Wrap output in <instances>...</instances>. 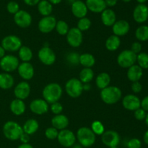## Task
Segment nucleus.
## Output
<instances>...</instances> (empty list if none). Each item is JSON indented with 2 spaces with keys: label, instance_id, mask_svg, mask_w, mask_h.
Wrapping results in <instances>:
<instances>
[{
  "label": "nucleus",
  "instance_id": "f257e3e1",
  "mask_svg": "<svg viewBox=\"0 0 148 148\" xmlns=\"http://www.w3.org/2000/svg\"><path fill=\"white\" fill-rule=\"evenodd\" d=\"M62 88L57 83H51L47 84L42 91L43 100L49 104L58 102L62 96Z\"/></svg>",
  "mask_w": 148,
  "mask_h": 148
},
{
  "label": "nucleus",
  "instance_id": "f03ea898",
  "mask_svg": "<svg viewBox=\"0 0 148 148\" xmlns=\"http://www.w3.org/2000/svg\"><path fill=\"white\" fill-rule=\"evenodd\" d=\"M121 90L115 86H108L101 91V100L107 104H116L121 100Z\"/></svg>",
  "mask_w": 148,
  "mask_h": 148
},
{
  "label": "nucleus",
  "instance_id": "7ed1b4c3",
  "mask_svg": "<svg viewBox=\"0 0 148 148\" xmlns=\"http://www.w3.org/2000/svg\"><path fill=\"white\" fill-rule=\"evenodd\" d=\"M3 133L7 139L16 141L20 139L21 135L24 133L23 127L17 122L9 120L3 126Z\"/></svg>",
  "mask_w": 148,
  "mask_h": 148
},
{
  "label": "nucleus",
  "instance_id": "20e7f679",
  "mask_svg": "<svg viewBox=\"0 0 148 148\" xmlns=\"http://www.w3.org/2000/svg\"><path fill=\"white\" fill-rule=\"evenodd\" d=\"M76 138L79 145L84 147H90L95 144L96 140V135L94 133L92 129L83 126L79 128L77 130Z\"/></svg>",
  "mask_w": 148,
  "mask_h": 148
},
{
  "label": "nucleus",
  "instance_id": "39448f33",
  "mask_svg": "<svg viewBox=\"0 0 148 148\" xmlns=\"http://www.w3.org/2000/svg\"><path fill=\"white\" fill-rule=\"evenodd\" d=\"M65 90L70 97L77 98L83 91V84L78 78H72L68 80L65 84Z\"/></svg>",
  "mask_w": 148,
  "mask_h": 148
},
{
  "label": "nucleus",
  "instance_id": "423d86ee",
  "mask_svg": "<svg viewBox=\"0 0 148 148\" xmlns=\"http://www.w3.org/2000/svg\"><path fill=\"white\" fill-rule=\"evenodd\" d=\"M137 62V55L131 49L122 51L117 57V63L123 68H129Z\"/></svg>",
  "mask_w": 148,
  "mask_h": 148
},
{
  "label": "nucleus",
  "instance_id": "0eeeda50",
  "mask_svg": "<svg viewBox=\"0 0 148 148\" xmlns=\"http://www.w3.org/2000/svg\"><path fill=\"white\" fill-rule=\"evenodd\" d=\"M23 45L22 40L17 36L9 35L1 41V46L7 52H14L18 51Z\"/></svg>",
  "mask_w": 148,
  "mask_h": 148
},
{
  "label": "nucleus",
  "instance_id": "6e6552de",
  "mask_svg": "<svg viewBox=\"0 0 148 148\" xmlns=\"http://www.w3.org/2000/svg\"><path fill=\"white\" fill-rule=\"evenodd\" d=\"M19 65L18 58L12 55H4L0 59V68L5 73L13 72L17 69Z\"/></svg>",
  "mask_w": 148,
  "mask_h": 148
},
{
  "label": "nucleus",
  "instance_id": "1a4fd4ad",
  "mask_svg": "<svg viewBox=\"0 0 148 148\" xmlns=\"http://www.w3.org/2000/svg\"><path fill=\"white\" fill-rule=\"evenodd\" d=\"M57 139L62 146L64 147H70L75 145L77 138L72 131L64 129L59 132Z\"/></svg>",
  "mask_w": 148,
  "mask_h": 148
},
{
  "label": "nucleus",
  "instance_id": "9d476101",
  "mask_svg": "<svg viewBox=\"0 0 148 148\" xmlns=\"http://www.w3.org/2000/svg\"><path fill=\"white\" fill-rule=\"evenodd\" d=\"M66 36V41L72 47H79L82 43L83 36L80 30L77 28H72L69 30Z\"/></svg>",
  "mask_w": 148,
  "mask_h": 148
},
{
  "label": "nucleus",
  "instance_id": "9b49d317",
  "mask_svg": "<svg viewBox=\"0 0 148 148\" xmlns=\"http://www.w3.org/2000/svg\"><path fill=\"white\" fill-rule=\"evenodd\" d=\"M101 141L106 146L108 147H117L120 143V136L116 131H106L101 135Z\"/></svg>",
  "mask_w": 148,
  "mask_h": 148
},
{
  "label": "nucleus",
  "instance_id": "f8f14e48",
  "mask_svg": "<svg viewBox=\"0 0 148 148\" xmlns=\"http://www.w3.org/2000/svg\"><path fill=\"white\" fill-rule=\"evenodd\" d=\"M38 56L40 62L46 65H53L56 59L55 52L49 46L42 47L38 51Z\"/></svg>",
  "mask_w": 148,
  "mask_h": 148
},
{
  "label": "nucleus",
  "instance_id": "ddd939ff",
  "mask_svg": "<svg viewBox=\"0 0 148 148\" xmlns=\"http://www.w3.org/2000/svg\"><path fill=\"white\" fill-rule=\"evenodd\" d=\"M32 16L25 10H19L14 15V21L17 26L23 28L29 27L32 23Z\"/></svg>",
  "mask_w": 148,
  "mask_h": 148
},
{
  "label": "nucleus",
  "instance_id": "4468645a",
  "mask_svg": "<svg viewBox=\"0 0 148 148\" xmlns=\"http://www.w3.org/2000/svg\"><path fill=\"white\" fill-rule=\"evenodd\" d=\"M56 19L51 15L42 17L38 23V29L41 33H49L55 29L56 25Z\"/></svg>",
  "mask_w": 148,
  "mask_h": 148
},
{
  "label": "nucleus",
  "instance_id": "2eb2a0df",
  "mask_svg": "<svg viewBox=\"0 0 148 148\" xmlns=\"http://www.w3.org/2000/svg\"><path fill=\"white\" fill-rule=\"evenodd\" d=\"M123 107L130 111H134L141 107V100L134 94H127L122 100Z\"/></svg>",
  "mask_w": 148,
  "mask_h": 148
},
{
  "label": "nucleus",
  "instance_id": "dca6fc26",
  "mask_svg": "<svg viewBox=\"0 0 148 148\" xmlns=\"http://www.w3.org/2000/svg\"><path fill=\"white\" fill-rule=\"evenodd\" d=\"M133 18L137 23H144L148 20V7L145 4H137L133 11Z\"/></svg>",
  "mask_w": 148,
  "mask_h": 148
},
{
  "label": "nucleus",
  "instance_id": "f3484780",
  "mask_svg": "<svg viewBox=\"0 0 148 148\" xmlns=\"http://www.w3.org/2000/svg\"><path fill=\"white\" fill-rule=\"evenodd\" d=\"M49 108V103L42 99H36L33 100L30 104V110L36 115L45 114L48 112Z\"/></svg>",
  "mask_w": 148,
  "mask_h": 148
},
{
  "label": "nucleus",
  "instance_id": "a211bd4d",
  "mask_svg": "<svg viewBox=\"0 0 148 148\" xmlns=\"http://www.w3.org/2000/svg\"><path fill=\"white\" fill-rule=\"evenodd\" d=\"M30 93V84L27 81H21L16 85L14 89V94L16 98L20 100H25Z\"/></svg>",
  "mask_w": 148,
  "mask_h": 148
},
{
  "label": "nucleus",
  "instance_id": "6ab92c4d",
  "mask_svg": "<svg viewBox=\"0 0 148 148\" xmlns=\"http://www.w3.org/2000/svg\"><path fill=\"white\" fill-rule=\"evenodd\" d=\"M17 71L20 76L24 80H30L34 75V68L29 62H23L20 64Z\"/></svg>",
  "mask_w": 148,
  "mask_h": 148
},
{
  "label": "nucleus",
  "instance_id": "aec40b11",
  "mask_svg": "<svg viewBox=\"0 0 148 148\" xmlns=\"http://www.w3.org/2000/svg\"><path fill=\"white\" fill-rule=\"evenodd\" d=\"M71 10H72V12L74 16L79 19L85 17L88 12L85 2L81 1V0H77L72 3L71 4Z\"/></svg>",
  "mask_w": 148,
  "mask_h": 148
},
{
  "label": "nucleus",
  "instance_id": "412c9836",
  "mask_svg": "<svg viewBox=\"0 0 148 148\" xmlns=\"http://www.w3.org/2000/svg\"><path fill=\"white\" fill-rule=\"evenodd\" d=\"M130 29V25L127 20H119L116 21L112 26V30L114 35L117 36H123L129 33Z\"/></svg>",
  "mask_w": 148,
  "mask_h": 148
},
{
  "label": "nucleus",
  "instance_id": "4be33fe9",
  "mask_svg": "<svg viewBox=\"0 0 148 148\" xmlns=\"http://www.w3.org/2000/svg\"><path fill=\"white\" fill-rule=\"evenodd\" d=\"M88 10L94 13H101L107 8L105 0H86Z\"/></svg>",
  "mask_w": 148,
  "mask_h": 148
},
{
  "label": "nucleus",
  "instance_id": "5701e85b",
  "mask_svg": "<svg viewBox=\"0 0 148 148\" xmlns=\"http://www.w3.org/2000/svg\"><path fill=\"white\" fill-rule=\"evenodd\" d=\"M143 75V69L138 65H133L128 68L127 78L132 82L139 81Z\"/></svg>",
  "mask_w": 148,
  "mask_h": 148
},
{
  "label": "nucleus",
  "instance_id": "b1692460",
  "mask_svg": "<svg viewBox=\"0 0 148 148\" xmlns=\"http://www.w3.org/2000/svg\"><path fill=\"white\" fill-rule=\"evenodd\" d=\"M101 21L106 26H112L116 21V16L111 9L106 8L101 12Z\"/></svg>",
  "mask_w": 148,
  "mask_h": 148
},
{
  "label": "nucleus",
  "instance_id": "393cba45",
  "mask_svg": "<svg viewBox=\"0 0 148 148\" xmlns=\"http://www.w3.org/2000/svg\"><path fill=\"white\" fill-rule=\"evenodd\" d=\"M51 124L57 130H62L66 129L69 125V118L65 115H56L51 119Z\"/></svg>",
  "mask_w": 148,
  "mask_h": 148
},
{
  "label": "nucleus",
  "instance_id": "a878e982",
  "mask_svg": "<svg viewBox=\"0 0 148 148\" xmlns=\"http://www.w3.org/2000/svg\"><path fill=\"white\" fill-rule=\"evenodd\" d=\"M10 110L15 115H20L25 111L26 106L23 100L17 99L12 100L10 103Z\"/></svg>",
  "mask_w": 148,
  "mask_h": 148
},
{
  "label": "nucleus",
  "instance_id": "bb28decb",
  "mask_svg": "<svg viewBox=\"0 0 148 148\" xmlns=\"http://www.w3.org/2000/svg\"><path fill=\"white\" fill-rule=\"evenodd\" d=\"M14 78L11 74L5 72L0 73V88L9 89L14 86Z\"/></svg>",
  "mask_w": 148,
  "mask_h": 148
},
{
  "label": "nucleus",
  "instance_id": "cd10ccee",
  "mask_svg": "<svg viewBox=\"0 0 148 148\" xmlns=\"http://www.w3.org/2000/svg\"><path fill=\"white\" fill-rule=\"evenodd\" d=\"M39 128V123L36 119H29L23 126V129L24 133L28 135H32L36 133Z\"/></svg>",
  "mask_w": 148,
  "mask_h": 148
},
{
  "label": "nucleus",
  "instance_id": "c85d7f7f",
  "mask_svg": "<svg viewBox=\"0 0 148 148\" xmlns=\"http://www.w3.org/2000/svg\"><path fill=\"white\" fill-rule=\"evenodd\" d=\"M38 5V10L39 13L43 17L51 15L53 10V6L48 0H40Z\"/></svg>",
  "mask_w": 148,
  "mask_h": 148
},
{
  "label": "nucleus",
  "instance_id": "c756f323",
  "mask_svg": "<svg viewBox=\"0 0 148 148\" xmlns=\"http://www.w3.org/2000/svg\"><path fill=\"white\" fill-rule=\"evenodd\" d=\"M121 44V40L119 36L116 35H112L109 36L106 41V47L108 51L114 52L117 50Z\"/></svg>",
  "mask_w": 148,
  "mask_h": 148
},
{
  "label": "nucleus",
  "instance_id": "7c9ffc66",
  "mask_svg": "<svg viewBox=\"0 0 148 148\" xmlns=\"http://www.w3.org/2000/svg\"><path fill=\"white\" fill-rule=\"evenodd\" d=\"M110 82H111V77H110L109 74L107 73H101L98 74L95 79L97 86L101 89L108 86Z\"/></svg>",
  "mask_w": 148,
  "mask_h": 148
},
{
  "label": "nucleus",
  "instance_id": "2f4dec72",
  "mask_svg": "<svg viewBox=\"0 0 148 148\" xmlns=\"http://www.w3.org/2000/svg\"><path fill=\"white\" fill-rule=\"evenodd\" d=\"M79 63L85 68H91L95 63V59L90 53H84L79 55Z\"/></svg>",
  "mask_w": 148,
  "mask_h": 148
},
{
  "label": "nucleus",
  "instance_id": "473e14b6",
  "mask_svg": "<svg viewBox=\"0 0 148 148\" xmlns=\"http://www.w3.org/2000/svg\"><path fill=\"white\" fill-rule=\"evenodd\" d=\"M94 77V72L91 68H85L79 73V80L82 84H89Z\"/></svg>",
  "mask_w": 148,
  "mask_h": 148
},
{
  "label": "nucleus",
  "instance_id": "72a5a7b5",
  "mask_svg": "<svg viewBox=\"0 0 148 148\" xmlns=\"http://www.w3.org/2000/svg\"><path fill=\"white\" fill-rule=\"evenodd\" d=\"M18 51L20 59L23 62H29L33 58V52L27 46H22Z\"/></svg>",
  "mask_w": 148,
  "mask_h": 148
},
{
  "label": "nucleus",
  "instance_id": "f704fd0d",
  "mask_svg": "<svg viewBox=\"0 0 148 148\" xmlns=\"http://www.w3.org/2000/svg\"><path fill=\"white\" fill-rule=\"evenodd\" d=\"M135 36L140 41H148V26H141L137 28Z\"/></svg>",
  "mask_w": 148,
  "mask_h": 148
},
{
  "label": "nucleus",
  "instance_id": "c9c22d12",
  "mask_svg": "<svg viewBox=\"0 0 148 148\" xmlns=\"http://www.w3.org/2000/svg\"><path fill=\"white\" fill-rule=\"evenodd\" d=\"M137 65L143 69H148V54L140 52L137 55Z\"/></svg>",
  "mask_w": 148,
  "mask_h": 148
},
{
  "label": "nucleus",
  "instance_id": "e433bc0d",
  "mask_svg": "<svg viewBox=\"0 0 148 148\" xmlns=\"http://www.w3.org/2000/svg\"><path fill=\"white\" fill-rule=\"evenodd\" d=\"M55 28H56L57 33L62 36H65V35L67 34L69 30V25L66 23V22L64 21V20H59V21L56 22Z\"/></svg>",
  "mask_w": 148,
  "mask_h": 148
},
{
  "label": "nucleus",
  "instance_id": "4c0bfd02",
  "mask_svg": "<svg viewBox=\"0 0 148 148\" xmlns=\"http://www.w3.org/2000/svg\"><path fill=\"white\" fill-rule=\"evenodd\" d=\"M91 129L95 135H102L105 131L103 124L99 120H95L91 124Z\"/></svg>",
  "mask_w": 148,
  "mask_h": 148
},
{
  "label": "nucleus",
  "instance_id": "58836bf2",
  "mask_svg": "<svg viewBox=\"0 0 148 148\" xmlns=\"http://www.w3.org/2000/svg\"><path fill=\"white\" fill-rule=\"evenodd\" d=\"M91 26V20L88 17H85L80 18L77 23V28L81 31L88 30Z\"/></svg>",
  "mask_w": 148,
  "mask_h": 148
},
{
  "label": "nucleus",
  "instance_id": "ea45409f",
  "mask_svg": "<svg viewBox=\"0 0 148 148\" xmlns=\"http://www.w3.org/2000/svg\"><path fill=\"white\" fill-rule=\"evenodd\" d=\"M58 133H59V131H58L57 129L54 127H49L47 128L45 131V136L47 139H51V140H53V139H57Z\"/></svg>",
  "mask_w": 148,
  "mask_h": 148
},
{
  "label": "nucleus",
  "instance_id": "a19ab883",
  "mask_svg": "<svg viewBox=\"0 0 148 148\" xmlns=\"http://www.w3.org/2000/svg\"><path fill=\"white\" fill-rule=\"evenodd\" d=\"M7 10L10 14L14 15L20 10V6H19L18 3L16 2V1H11L7 4Z\"/></svg>",
  "mask_w": 148,
  "mask_h": 148
},
{
  "label": "nucleus",
  "instance_id": "79ce46f5",
  "mask_svg": "<svg viewBox=\"0 0 148 148\" xmlns=\"http://www.w3.org/2000/svg\"><path fill=\"white\" fill-rule=\"evenodd\" d=\"M66 59L72 65H76L79 63V55L75 52H71L66 57Z\"/></svg>",
  "mask_w": 148,
  "mask_h": 148
},
{
  "label": "nucleus",
  "instance_id": "37998d69",
  "mask_svg": "<svg viewBox=\"0 0 148 148\" xmlns=\"http://www.w3.org/2000/svg\"><path fill=\"white\" fill-rule=\"evenodd\" d=\"M51 110L55 115L61 114V113L63 110V106L60 102H56L51 104Z\"/></svg>",
  "mask_w": 148,
  "mask_h": 148
},
{
  "label": "nucleus",
  "instance_id": "c03bdc74",
  "mask_svg": "<svg viewBox=\"0 0 148 148\" xmlns=\"http://www.w3.org/2000/svg\"><path fill=\"white\" fill-rule=\"evenodd\" d=\"M127 146L128 148H141L142 142L137 138H132L128 141Z\"/></svg>",
  "mask_w": 148,
  "mask_h": 148
},
{
  "label": "nucleus",
  "instance_id": "a18cd8bd",
  "mask_svg": "<svg viewBox=\"0 0 148 148\" xmlns=\"http://www.w3.org/2000/svg\"><path fill=\"white\" fill-rule=\"evenodd\" d=\"M134 118H135L137 120H143L145 119L146 115H147V113L145 110H143L142 107H140V108L137 109L136 110H134Z\"/></svg>",
  "mask_w": 148,
  "mask_h": 148
},
{
  "label": "nucleus",
  "instance_id": "49530a36",
  "mask_svg": "<svg viewBox=\"0 0 148 148\" xmlns=\"http://www.w3.org/2000/svg\"><path fill=\"white\" fill-rule=\"evenodd\" d=\"M143 49V46H142L141 43L138 41L134 42V43L132 44L131 46V50L134 53H135L136 55H138L139 53H140Z\"/></svg>",
  "mask_w": 148,
  "mask_h": 148
},
{
  "label": "nucleus",
  "instance_id": "de8ad7c7",
  "mask_svg": "<svg viewBox=\"0 0 148 148\" xmlns=\"http://www.w3.org/2000/svg\"><path fill=\"white\" fill-rule=\"evenodd\" d=\"M132 90L135 94H138V93L141 92V91L143 90V86H142V84L139 81L132 82Z\"/></svg>",
  "mask_w": 148,
  "mask_h": 148
},
{
  "label": "nucleus",
  "instance_id": "09e8293b",
  "mask_svg": "<svg viewBox=\"0 0 148 148\" xmlns=\"http://www.w3.org/2000/svg\"><path fill=\"white\" fill-rule=\"evenodd\" d=\"M141 107L146 112H148V95L141 100Z\"/></svg>",
  "mask_w": 148,
  "mask_h": 148
},
{
  "label": "nucleus",
  "instance_id": "8fccbe9b",
  "mask_svg": "<svg viewBox=\"0 0 148 148\" xmlns=\"http://www.w3.org/2000/svg\"><path fill=\"white\" fill-rule=\"evenodd\" d=\"M30 135L27 134L25 133H23V134L21 135L20 138V140L23 143H28L29 141H30Z\"/></svg>",
  "mask_w": 148,
  "mask_h": 148
},
{
  "label": "nucleus",
  "instance_id": "3c124183",
  "mask_svg": "<svg viewBox=\"0 0 148 148\" xmlns=\"http://www.w3.org/2000/svg\"><path fill=\"white\" fill-rule=\"evenodd\" d=\"M40 0H23L25 4L28 6H35L37 5Z\"/></svg>",
  "mask_w": 148,
  "mask_h": 148
},
{
  "label": "nucleus",
  "instance_id": "603ef678",
  "mask_svg": "<svg viewBox=\"0 0 148 148\" xmlns=\"http://www.w3.org/2000/svg\"><path fill=\"white\" fill-rule=\"evenodd\" d=\"M117 1L118 0H105L106 4L107 7H114L116 4H117Z\"/></svg>",
  "mask_w": 148,
  "mask_h": 148
},
{
  "label": "nucleus",
  "instance_id": "864d4df0",
  "mask_svg": "<svg viewBox=\"0 0 148 148\" xmlns=\"http://www.w3.org/2000/svg\"><path fill=\"white\" fill-rule=\"evenodd\" d=\"M17 148H33V147L29 143H23L19 145Z\"/></svg>",
  "mask_w": 148,
  "mask_h": 148
},
{
  "label": "nucleus",
  "instance_id": "5fc2aeb1",
  "mask_svg": "<svg viewBox=\"0 0 148 148\" xmlns=\"http://www.w3.org/2000/svg\"><path fill=\"white\" fill-rule=\"evenodd\" d=\"M143 140H144L145 143L148 145V130L145 132L144 136H143Z\"/></svg>",
  "mask_w": 148,
  "mask_h": 148
},
{
  "label": "nucleus",
  "instance_id": "6e6d98bb",
  "mask_svg": "<svg viewBox=\"0 0 148 148\" xmlns=\"http://www.w3.org/2000/svg\"><path fill=\"white\" fill-rule=\"evenodd\" d=\"M5 55V50L1 46H0V59Z\"/></svg>",
  "mask_w": 148,
  "mask_h": 148
},
{
  "label": "nucleus",
  "instance_id": "4d7b16f0",
  "mask_svg": "<svg viewBox=\"0 0 148 148\" xmlns=\"http://www.w3.org/2000/svg\"><path fill=\"white\" fill-rule=\"evenodd\" d=\"M48 1L52 4H59V3H61V1H62V0H48Z\"/></svg>",
  "mask_w": 148,
  "mask_h": 148
},
{
  "label": "nucleus",
  "instance_id": "13d9d810",
  "mask_svg": "<svg viewBox=\"0 0 148 148\" xmlns=\"http://www.w3.org/2000/svg\"><path fill=\"white\" fill-rule=\"evenodd\" d=\"M90 88V84H85V85H83V89L88 90Z\"/></svg>",
  "mask_w": 148,
  "mask_h": 148
},
{
  "label": "nucleus",
  "instance_id": "bf43d9fd",
  "mask_svg": "<svg viewBox=\"0 0 148 148\" xmlns=\"http://www.w3.org/2000/svg\"><path fill=\"white\" fill-rule=\"evenodd\" d=\"M139 4H145L147 0H136Z\"/></svg>",
  "mask_w": 148,
  "mask_h": 148
},
{
  "label": "nucleus",
  "instance_id": "052dcab7",
  "mask_svg": "<svg viewBox=\"0 0 148 148\" xmlns=\"http://www.w3.org/2000/svg\"><path fill=\"white\" fill-rule=\"evenodd\" d=\"M82 145H74L72 146V148H82Z\"/></svg>",
  "mask_w": 148,
  "mask_h": 148
},
{
  "label": "nucleus",
  "instance_id": "680f3d73",
  "mask_svg": "<svg viewBox=\"0 0 148 148\" xmlns=\"http://www.w3.org/2000/svg\"><path fill=\"white\" fill-rule=\"evenodd\" d=\"M145 120L146 125L148 126V113H147V115H146V117H145Z\"/></svg>",
  "mask_w": 148,
  "mask_h": 148
},
{
  "label": "nucleus",
  "instance_id": "e2e57ef3",
  "mask_svg": "<svg viewBox=\"0 0 148 148\" xmlns=\"http://www.w3.org/2000/svg\"><path fill=\"white\" fill-rule=\"evenodd\" d=\"M67 1H69V3H70V4H72V3H74V2H75V1H77V0H67Z\"/></svg>",
  "mask_w": 148,
  "mask_h": 148
},
{
  "label": "nucleus",
  "instance_id": "0e129e2a",
  "mask_svg": "<svg viewBox=\"0 0 148 148\" xmlns=\"http://www.w3.org/2000/svg\"><path fill=\"white\" fill-rule=\"evenodd\" d=\"M123 1H124V2H126V3H128V2H130V1H131L132 0H122Z\"/></svg>",
  "mask_w": 148,
  "mask_h": 148
},
{
  "label": "nucleus",
  "instance_id": "69168bd1",
  "mask_svg": "<svg viewBox=\"0 0 148 148\" xmlns=\"http://www.w3.org/2000/svg\"><path fill=\"white\" fill-rule=\"evenodd\" d=\"M109 148H119L118 147H109Z\"/></svg>",
  "mask_w": 148,
  "mask_h": 148
}]
</instances>
